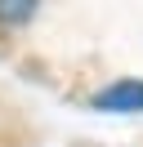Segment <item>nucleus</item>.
Instances as JSON below:
<instances>
[{
  "label": "nucleus",
  "mask_w": 143,
  "mask_h": 147,
  "mask_svg": "<svg viewBox=\"0 0 143 147\" xmlns=\"http://www.w3.org/2000/svg\"><path fill=\"white\" fill-rule=\"evenodd\" d=\"M98 111H143V80H116L94 98Z\"/></svg>",
  "instance_id": "nucleus-1"
},
{
  "label": "nucleus",
  "mask_w": 143,
  "mask_h": 147,
  "mask_svg": "<svg viewBox=\"0 0 143 147\" xmlns=\"http://www.w3.org/2000/svg\"><path fill=\"white\" fill-rule=\"evenodd\" d=\"M36 5H40V0H0V22L18 27V22H27L36 13Z\"/></svg>",
  "instance_id": "nucleus-2"
}]
</instances>
